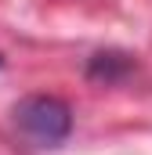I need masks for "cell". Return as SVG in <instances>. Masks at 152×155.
<instances>
[{"instance_id":"6da1fadb","label":"cell","mask_w":152,"mask_h":155,"mask_svg":"<svg viewBox=\"0 0 152 155\" xmlns=\"http://www.w3.org/2000/svg\"><path fill=\"white\" fill-rule=\"evenodd\" d=\"M15 123L18 130L36 144V148H54L69 137L73 130V112L62 97H51V94H33L26 101L15 105Z\"/></svg>"},{"instance_id":"7a4b0ae2","label":"cell","mask_w":152,"mask_h":155,"mask_svg":"<svg viewBox=\"0 0 152 155\" xmlns=\"http://www.w3.org/2000/svg\"><path fill=\"white\" fill-rule=\"evenodd\" d=\"M0 65H4V58H0Z\"/></svg>"}]
</instances>
